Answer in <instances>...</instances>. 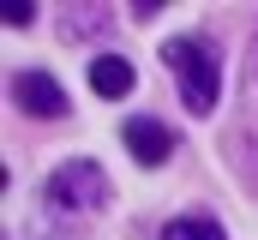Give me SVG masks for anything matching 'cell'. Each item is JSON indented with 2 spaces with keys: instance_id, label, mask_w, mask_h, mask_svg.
<instances>
[{
  "instance_id": "cell-9",
  "label": "cell",
  "mask_w": 258,
  "mask_h": 240,
  "mask_svg": "<svg viewBox=\"0 0 258 240\" xmlns=\"http://www.w3.org/2000/svg\"><path fill=\"white\" fill-rule=\"evenodd\" d=\"M246 84L258 90V30H252V48H246Z\"/></svg>"
},
{
  "instance_id": "cell-4",
  "label": "cell",
  "mask_w": 258,
  "mask_h": 240,
  "mask_svg": "<svg viewBox=\"0 0 258 240\" xmlns=\"http://www.w3.org/2000/svg\"><path fill=\"white\" fill-rule=\"evenodd\" d=\"M126 150L144 162V168H156V162H168L174 132H168L162 120H150V114H132V120H126Z\"/></svg>"
},
{
  "instance_id": "cell-8",
  "label": "cell",
  "mask_w": 258,
  "mask_h": 240,
  "mask_svg": "<svg viewBox=\"0 0 258 240\" xmlns=\"http://www.w3.org/2000/svg\"><path fill=\"white\" fill-rule=\"evenodd\" d=\"M30 18H36V6H24V0H18V6H12V12H6V24H12V30H24V24H30Z\"/></svg>"
},
{
  "instance_id": "cell-3",
  "label": "cell",
  "mask_w": 258,
  "mask_h": 240,
  "mask_svg": "<svg viewBox=\"0 0 258 240\" xmlns=\"http://www.w3.org/2000/svg\"><path fill=\"white\" fill-rule=\"evenodd\" d=\"M12 102H18V114H36V120H60L72 114V102H66V90L42 72V66H30V72H18L12 78Z\"/></svg>"
},
{
  "instance_id": "cell-2",
  "label": "cell",
  "mask_w": 258,
  "mask_h": 240,
  "mask_svg": "<svg viewBox=\"0 0 258 240\" xmlns=\"http://www.w3.org/2000/svg\"><path fill=\"white\" fill-rule=\"evenodd\" d=\"M48 204L54 210H102L108 204V174L90 156H72L48 174Z\"/></svg>"
},
{
  "instance_id": "cell-5",
  "label": "cell",
  "mask_w": 258,
  "mask_h": 240,
  "mask_svg": "<svg viewBox=\"0 0 258 240\" xmlns=\"http://www.w3.org/2000/svg\"><path fill=\"white\" fill-rule=\"evenodd\" d=\"M132 84H138V72H132L126 54H96V60H90V90H96V96L114 102V96H126Z\"/></svg>"
},
{
  "instance_id": "cell-6",
  "label": "cell",
  "mask_w": 258,
  "mask_h": 240,
  "mask_svg": "<svg viewBox=\"0 0 258 240\" xmlns=\"http://www.w3.org/2000/svg\"><path fill=\"white\" fill-rule=\"evenodd\" d=\"M162 240H228V234H222V222H210V216H174V222L162 228Z\"/></svg>"
},
{
  "instance_id": "cell-7",
  "label": "cell",
  "mask_w": 258,
  "mask_h": 240,
  "mask_svg": "<svg viewBox=\"0 0 258 240\" xmlns=\"http://www.w3.org/2000/svg\"><path fill=\"white\" fill-rule=\"evenodd\" d=\"M108 24V6H84V12H72V30L78 36H90V30H102Z\"/></svg>"
},
{
  "instance_id": "cell-1",
  "label": "cell",
  "mask_w": 258,
  "mask_h": 240,
  "mask_svg": "<svg viewBox=\"0 0 258 240\" xmlns=\"http://www.w3.org/2000/svg\"><path fill=\"white\" fill-rule=\"evenodd\" d=\"M168 72H174V84H180V102L192 108V114H210L216 108V96H222V72H216V54L198 42V36H174L168 48Z\"/></svg>"
}]
</instances>
